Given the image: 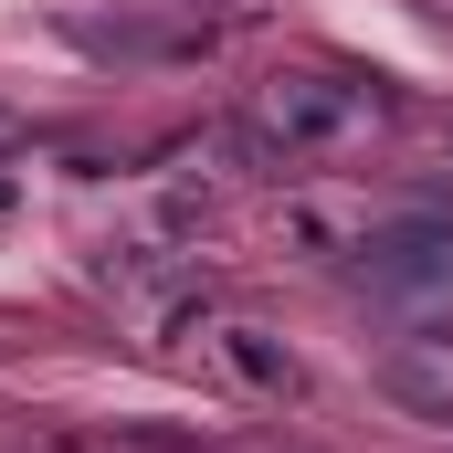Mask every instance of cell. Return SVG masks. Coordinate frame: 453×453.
<instances>
[{
  "label": "cell",
  "mask_w": 453,
  "mask_h": 453,
  "mask_svg": "<svg viewBox=\"0 0 453 453\" xmlns=\"http://www.w3.org/2000/svg\"><path fill=\"white\" fill-rule=\"evenodd\" d=\"M232 358H242V380H264V390H285V380H296V369H285L274 348L253 338V327H232Z\"/></svg>",
  "instance_id": "obj_1"
}]
</instances>
